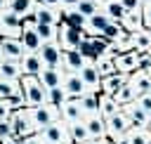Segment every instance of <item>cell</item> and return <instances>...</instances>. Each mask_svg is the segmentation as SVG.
Masks as SVG:
<instances>
[{
  "label": "cell",
  "instance_id": "obj_1",
  "mask_svg": "<svg viewBox=\"0 0 151 144\" xmlns=\"http://www.w3.org/2000/svg\"><path fill=\"white\" fill-rule=\"evenodd\" d=\"M19 83H21V94H24L26 109H35V106L47 104V90L40 85L38 76H21Z\"/></svg>",
  "mask_w": 151,
  "mask_h": 144
},
{
  "label": "cell",
  "instance_id": "obj_44",
  "mask_svg": "<svg viewBox=\"0 0 151 144\" xmlns=\"http://www.w3.org/2000/svg\"><path fill=\"white\" fill-rule=\"evenodd\" d=\"M7 137H14L9 118H7V120H0V139H7Z\"/></svg>",
  "mask_w": 151,
  "mask_h": 144
},
{
  "label": "cell",
  "instance_id": "obj_31",
  "mask_svg": "<svg viewBox=\"0 0 151 144\" xmlns=\"http://www.w3.org/2000/svg\"><path fill=\"white\" fill-rule=\"evenodd\" d=\"M101 12H104L111 21H118V24H120V21H123V17H125V9L120 7V2H118V0H106V2L101 5Z\"/></svg>",
  "mask_w": 151,
  "mask_h": 144
},
{
  "label": "cell",
  "instance_id": "obj_38",
  "mask_svg": "<svg viewBox=\"0 0 151 144\" xmlns=\"http://www.w3.org/2000/svg\"><path fill=\"white\" fill-rule=\"evenodd\" d=\"M76 9H78L85 19H90V17H94L97 12H101V5H97L94 0H80V2L76 5Z\"/></svg>",
  "mask_w": 151,
  "mask_h": 144
},
{
  "label": "cell",
  "instance_id": "obj_29",
  "mask_svg": "<svg viewBox=\"0 0 151 144\" xmlns=\"http://www.w3.org/2000/svg\"><path fill=\"white\" fill-rule=\"evenodd\" d=\"M132 45H134L137 54H146L151 50V33H149V28H142L139 33H134L132 35Z\"/></svg>",
  "mask_w": 151,
  "mask_h": 144
},
{
  "label": "cell",
  "instance_id": "obj_19",
  "mask_svg": "<svg viewBox=\"0 0 151 144\" xmlns=\"http://www.w3.org/2000/svg\"><path fill=\"white\" fill-rule=\"evenodd\" d=\"M0 47H2L5 59H14V61H19V59L24 57L21 40H17V38H0Z\"/></svg>",
  "mask_w": 151,
  "mask_h": 144
},
{
  "label": "cell",
  "instance_id": "obj_13",
  "mask_svg": "<svg viewBox=\"0 0 151 144\" xmlns=\"http://www.w3.org/2000/svg\"><path fill=\"white\" fill-rule=\"evenodd\" d=\"M137 52L132 50V52H125V54H118V57H113V64H116V73H120V76H132L134 71H137Z\"/></svg>",
  "mask_w": 151,
  "mask_h": 144
},
{
  "label": "cell",
  "instance_id": "obj_43",
  "mask_svg": "<svg viewBox=\"0 0 151 144\" xmlns=\"http://www.w3.org/2000/svg\"><path fill=\"white\" fill-rule=\"evenodd\" d=\"M118 2L125 9V14L127 12H142V0H118Z\"/></svg>",
  "mask_w": 151,
  "mask_h": 144
},
{
  "label": "cell",
  "instance_id": "obj_27",
  "mask_svg": "<svg viewBox=\"0 0 151 144\" xmlns=\"http://www.w3.org/2000/svg\"><path fill=\"white\" fill-rule=\"evenodd\" d=\"M9 9L19 19H24V17H28V14H33L38 9V2L35 0H9Z\"/></svg>",
  "mask_w": 151,
  "mask_h": 144
},
{
  "label": "cell",
  "instance_id": "obj_14",
  "mask_svg": "<svg viewBox=\"0 0 151 144\" xmlns=\"http://www.w3.org/2000/svg\"><path fill=\"white\" fill-rule=\"evenodd\" d=\"M85 127H87V135L90 139H104L106 137V120L99 116V113H90L83 118Z\"/></svg>",
  "mask_w": 151,
  "mask_h": 144
},
{
  "label": "cell",
  "instance_id": "obj_32",
  "mask_svg": "<svg viewBox=\"0 0 151 144\" xmlns=\"http://www.w3.org/2000/svg\"><path fill=\"white\" fill-rule=\"evenodd\" d=\"M113 99H116V104H118V106H125V104L137 102V92H134V87H132L130 83H125V85L113 94Z\"/></svg>",
  "mask_w": 151,
  "mask_h": 144
},
{
  "label": "cell",
  "instance_id": "obj_40",
  "mask_svg": "<svg viewBox=\"0 0 151 144\" xmlns=\"http://www.w3.org/2000/svg\"><path fill=\"white\" fill-rule=\"evenodd\" d=\"M90 42H92V47H94L97 57H109V47H111V40H106L104 35H94V38H90Z\"/></svg>",
  "mask_w": 151,
  "mask_h": 144
},
{
  "label": "cell",
  "instance_id": "obj_34",
  "mask_svg": "<svg viewBox=\"0 0 151 144\" xmlns=\"http://www.w3.org/2000/svg\"><path fill=\"white\" fill-rule=\"evenodd\" d=\"M35 33L40 35L42 42H57V38H59V26H52V24H38V26H35Z\"/></svg>",
  "mask_w": 151,
  "mask_h": 144
},
{
  "label": "cell",
  "instance_id": "obj_46",
  "mask_svg": "<svg viewBox=\"0 0 151 144\" xmlns=\"http://www.w3.org/2000/svg\"><path fill=\"white\" fill-rule=\"evenodd\" d=\"M142 21H144V28H151V2L142 5Z\"/></svg>",
  "mask_w": 151,
  "mask_h": 144
},
{
  "label": "cell",
  "instance_id": "obj_16",
  "mask_svg": "<svg viewBox=\"0 0 151 144\" xmlns=\"http://www.w3.org/2000/svg\"><path fill=\"white\" fill-rule=\"evenodd\" d=\"M85 64H87V61L80 57L78 50H68V52H64V57H61V71H64V73H80V68H83Z\"/></svg>",
  "mask_w": 151,
  "mask_h": 144
},
{
  "label": "cell",
  "instance_id": "obj_60",
  "mask_svg": "<svg viewBox=\"0 0 151 144\" xmlns=\"http://www.w3.org/2000/svg\"><path fill=\"white\" fill-rule=\"evenodd\" d=\"M0 144H2V139H0Z\"/></svg>",
  "mask_w": 151,
  "mask_h": 144
},
{
  "label": "cell",
  "instance_id": "obj_39",
  "mask_svg": "<svg viewBox=\"0 0 151 144\" xmlns=\"http://www.w3.org/2000/svg\"><path fill=\"white\" fill-rule=\"evenodd\" d=\"M78 52H80V57L85 59V61H90V64H94L99 57H97V52H94V47H92V42H90V38L85 35V40L78 45Z\"/></svg>",
  "mask_w": 151,
  "mask_h": 144
},
{
  "label": "cell",
  "instance_id": "obj_10",
  "mask_svg": "<svg viewBox=\"0 0 151 144\" xmlns=\"http://www.w3.org/2000/svg\"><path fill=\"white\" fill-rule=\"evenodd\" d=\"M59 113H61V120L68 125V123H78V120H83L85 118V113H83V109H80V102L78 99H71V97H66L61 104H59Z\"/></svg>",
  "mask_w": 151,
  "mask_h": 144
},
{
  "label": "cell",
  "instance_id": "obj_36",
  "mask_svg": "<svg viewBox=\"0 0 151 144\" xmlns=\"http://www.w3.org/2000/svg\"><path fill=\"white\" fill-rule=\"evenodd\" d=\"M130 144H151V130H139V127H130L125 132Z\"/></svg>",
  "mask_w": 151,
  "mask_h": 144
},
{
  "label": "cell",
  "instance_id": "obj_48",
  "mask_svg": "<svg viewBox=\"0 0 151 144\" xmlns=\"http://www.w3.org/2000/svg\"><path fill=\"white\" fill-rule=\"evenodd\" d=\"M80 0H59V9H71V7H76Z\"/></svg>",
  "mask_w": 151,
  "mask_h": 144
},
{
  "label": "cell",
  "instance_id": "obj_28",
  "mask_svg": "<svg viewBox=\"0 0 151 144\" xmlns=\"http://www.w3.org/2000/svg\"><path fill=\"white\" fill-rule=\"evenodd\" d=\"M78 102H80V109H83L85 116H90V113H99V92H85Z\"/></svg>",
  "mask_w": 151,
  "mask_h": 144
},
{
  "label": "cell",
  "instance_id": "obj_21",
  "mask_svg": "<svg viewBox=\"0 0 151 144\" xmlns=\"http://www.w3.org/2000/svg\"><path fill=\"white\" fill-rule=\"evenodd\" d=\"M35 19H38V24H52V26H59V24H61V9H57V7H40V5H38V9H35Z\"/></svg>",
  "mask_w": 151,
  "mask_h": 144
},
{
  "label": "cell",
  "instance_id": "obj_33",
  "mask_svg": "<svg viewBox=\"0 0 151 144\" xmlns=\"http://www.w3.org/2000/svg\"><path fill=\"white\" fill-rule=\"evenodd\" d=\"M116 111H120V106L116 104V99L99 92V116H101V118H109V116H113Z\"/></svg>",
  "mask_w": 151,
  "mask_h": 144
},
{
  "label": "cell",
  "instance_id": "obj_24",
  "mask_svg": "<svg viewBox=\"0 0 151 144\" xmlns=\"http://www.w3.org/2000/svg\"><path fill=\"white\" fill-rule=\"evenodd\" d=\"M85 21H87V19H85L76 7H71V9H61V24H64V26H68V28H80V31H83Z\"/></svg>",
  "mask_w": 151,
  "mask_h": 144
},
{
  "label": "cell",
  "instance_id": "obj_54",
  "mask_svg": "<svg viewBox=\"0 0 151 144\" xmlns=\"http://www.w3.org/2000/svg\"><path fill=\"white\" fill-rule=\"evenodd\" d=\"M2 59H5V54H2V47H0V61H2Z\"/></svg>",
  "mask_w": 151,
  "mask_h": 144
},
{
  "label": "cell",
  "instance_id": "obj_42",
  "mask_svg": "<svg viewBox=\"0 0 151 144\" xmlns=\"http://www.w3.org/2000/svg\"><path fill=\"white\" fill-rule=\"evenodd\" d=\"M66 99V92H64V87H54V90H47V104H61Z\"/></svg>",
  "mask_w": 151,
  "mask_h": 144
},
{
  "label": "cell",
  "instance_id": "obj_5",
  "mask_svg": "<svg viewBox=\"0 0 151 144\" xmlns=\"http://www.w3.org/2000/svg\"><path fill=\"white\" fill-rule=\"evenodd\" d=\"M40 137H42V144H73L71 135H68V125L64 120L52 123L50 127L40 130Z\"/></svg>",
  "mask_w": 151,
  "mask_h": 144
},
{
  "label": "cell",
  "instance_id": "obj_41",
  "mask_svg": "<svg viewBox=\"0 0 151 144\" xmlns=\"http://www.w3.org/2000/svg\"><path fill=\"white\" fill-rule=\"evenodd\" d=\"M123 33H125V31H123V26H120L118 21H111V24L106 26V31H104L101 35H104L106 40H111V42H116V40H118V38L123 35Z\"/></svg>",
  "mask_w": 151,
  "mask_h": 144
},
{
  "label": "cell",
  "instance_id": "obj_45",
  "mask_svg": "<svg viewBox=\"0 0 151 144\" xmlns=\"http://www.w3.org/2000/svg\"><path fill=\"white\" fill-rule=\"evenodd\" d=\"M137 104L151 116V92H149V94H139V97H137Z\"/></svg>",
  "mask_w": 151,
  "mask_h": 144
},
{
  "label": "cell",
  "instance_id": "obj_23",
  "mask_svg": "<svg viewBox=\"0 0 151 144\" xmlns=\"http://www.w3.org/2000/svg\"><path fill=\"white\" fill-rule=\"evenodd\" d=\"M120 26H123V31H125V33H130V35L139 33V31L144 28V21H142V12H127V14L123 17Z\"/></svg>",
  "mask_w": 151,
  "mask_h": 144
},
{
  "label": "cell",
  "instance_id": "obj_20",
  "mask_svg": "<svg viewBox=\"0 0 151 144\" xmlns=\"http://www.w3.org/2000/svg\"><path fill=\"white\" fill-rule=\"evenodd\" d=\"M19 66H21V73L24 76H40V71L45 68L38 54H24L19 59Z\"/></svg>",
  "mask_w": 151,
  "mask_h": 144
},
{
  "label": "cell",
  "instance_id": "obj_15",
  "mask_svg": "<svg viewBox=\"0 0 151 144\" xmlns=\"http://www.w3.org/2000/svg\"><path fill=\"white\" fill-rule=\"evenodd\" d=\"M80 78H83V83H85V87H87V92H101V76L97 73V68H94V64H85L83 68H80V73H78Z\"/></svg>",
  "mask_w": 151,
  "mask_h": 144
},
{
  "label": "cell",
  "instance_id": "obj_35",
  "mask_svg": "<svg viewBox=\"0 0 151 144\" xmlns=\"http://www.w3.org/2000/svg\"><path fill=\"white\" fill-rule=\"evenodd\" d=\"M68 135H71V142H73V144H80V142L90 139L87 127H85L83 120H78V123H68Z\"/></svg>",
  "mask_w": 151,
  "mask_h": 144
},
{
  "label": "cell",
  "instance_id": "obj_30",
  "mask_svg": "<svg viewBox=\"0 0 151 144\" xmlns=\"http://www.w3.org/2000/svg\"><path fill=\"white\" fill-rule=\"evenodd\" d=\"M21 94V83L19 80H9V78H0V99H12Z\"/></svg>",
  "mask_w": 151,
  "mask_h": 144
},
{
  "label": "cell",
  "instance_id": "obj_51",
  "mask_svg": "<svg viewBox=\"0 0 151 144\" xmlns=\"http://www.w3.org/2000/svg\"><path fill=\"white\" fill-rule=\"evenodd\" d=\"M2 144H21V139H17V137H7V139H2Z\"/></svg>",
  "mask_w": 151,
  "mask_h": 144
},
{
  "label": "cell",
  "instance_id": "obj_56",
  "mask_svg": "<svg viewBox=\"0 0 151 144\" xmlns=\"http://www.w3.org/2000/svg\"><path fill=\"white\" fill-rule=\"evenodd\" d=\"M146 2H151V0H142V5H146Z\"/></svg>",
  "mask_w": 151,
  "mask_h": 144
},
{
  "label": "cell",
  "instance_id": "obj_9",
  "mask_svg": "<svg viewBox=\"0 0 151 144\" xmlns=\"http://www.w3.org/2000/svg\"><path fill=\"white\" fill-rule=\"evenodd\" d=\"M106 120V137H120V135H125L132 125H130V120H127V116L123 113V111H116L113 116H109V118H104Z\"/></svg>",
  "mask_w": 151,
  "mask_h": 144
},
{
  "label": "cell",
  "instance_id": "obj_53",
  "mask_svg": "<svg viewBox=\"0 0 151 144\" xmlns=\"http://www.w3.org/2000/svg\"><path fill=\"white\" fill-rule=\"evenodd\" d=\"M7 7H9V0H0V12L7 9Z\"/></svg>",
  "mask_w": 151,
  "mask_h": 144
},
{
  "label": "cell",
  "instance_id": "obj_26",
  "mask_svg": "<svg viewBox=\"0 0 151 144\" xmlns=\"http://www.w3.org/2000/svg\"><path fill=\"white\" fill-rule=\"evenodd\" d=\"M21 66L14 59H2L0 61V78H9V80H21Z\"/></svg>",
  "mask_w": 151,
  "mask_h": 144
},
{
  "label": "cell",
  "instance_id": "obj_7",
  "mask_svg": "<svg viewBox=\"0 0 151 144\" xmlns=\"http://www.w3.org/2000/svg\"><path fill=\"white\" fill-rule=\"evenodd\" d=\"M38 57H40V61H42L45 68H61V57H64V52H61L59 42H42Z\"/></svg>",
  "mask_w": 151,
  "mask_h": 144
},
{
  "label": "cell",
  "instance_id": "obj_37",
  "mask_svg": "<svg viewBox=\"0 0 151 144\" xmlns=\"http://www.w3.org/2000/svg\"><path fill=\"white\" fill-rule=\"evenodd\" d=\"M94 68H97V73H99L101 78H106V76H113V73H116L113 57H99V59L94 61Z\"/></svg>",
  "mask_w": 151,
  "mask_h": 144
},
{
  "label": "cell",
  "instance_id": "obj_22",
  "mask_svg": "<svg viewBox=\"0 0 151 144\" xmlns=\"http://www.w3.org/2000/svg\"><path fill=\"white\" fill-rule=\"evenodd\" d=\"M127 83V76H120V73H113V76H106V78H101V94H109V97H113L123 85Z\"/></svg>",
  "mask_w": 151,
  "mask_h": 144
},
{
  "label": "cell",
  "instance_id": "obj_18",
  "mask_svg": "<svg viewBox=\"0 0 151 144\" xmlns=\"http://www.w3.org/2000/svg\"><path fill=\"white\" fill-rule=\"evenodd\" d=\"M21 47H24V54H38L40 52V47H42V40H40V35L35 33V28H26L24 33H21Z\"/></svg>",
  "mask_w": 151,
  "mask_h": 144
},
{
  "label": "cell",
  "instance_id": "obj_58",
  "mask_svg": "<svg viewBox=\"0 0 151 144\" xmlns=\"http://www.w3.org/2000/svg\"><path fill=\"white\" fill-rule=\"evenodd\" d=\"M146 54H149V57H151V50H149V52H146Z\"/></svg>",
  "mask_w": 151,
  "mask_h": 144
},
{
  "label": "cell",
  "instance_id": "obj_6",
  "mask_svg": "<svg viewBox=\"0 0 151 144\" xmlns=\"http://www.w3.org/2000/svg\"><path fill=\"white\" fill-rule=\"evenodd\" d=\"M83 40H85V33H83L80 28H68V26L59 24V38H57V42H59L61 52L78 50V45H80Z\"/></svg>",
  "mask_w": 151,
  "mask_h": 144
},
{
  "label": "cell",
  "instance_id": "obj_12",
  "mask_svg": "<svg viewBox=\"0 0 151 144\" xmlns=\"http://www.w3.org/2000/svg\"><path fill=\"white\" fill-rule=\"evenodd\" d=\"M111 24V19L104 14V12H97L94 17H90L87 21H85V26H83V33L87 35V38H94V35H101L104 31H106V26Z\"/></svg>",
  "mask_w": 151,
  "mask_h": 144
},
{
  "label": "cell",
  "instance_id": "obj_52",
  "mask_svg": "<svg viewBox=\"0 0 151 144\" xmlns=\"http://www.w3.org/2000/svg\"><path fill=\"white\" fill-rule=\"evenodd\" d=\"M106 139V137H104ZM104 139H85V142H80V144H104Z\"/></svg>",
  "mask_w": 151,
  "mask_h": 144
},
{
  "label": "cell",
  "instance_id": "obj_50",
  "mask_svg": "<svg viewBox=\"0 0 151 144\" xmlns=\"http://www.w3.org/2000/svg\"><path fill=\"white\" fill-rule=\"evenodd\" d=\"M109 139H111V137H109ZM111 142H113V144H130V142H127V137H125V135H120V137H113V139H111Z\"/></svg>",
  "mask_w": 151,
  "mask_h": 144
},
{
  "label": "cell",
  "instance_id": "obj_2",
  "mask_svg": "<svg viewBox=\"0 0 151 144\" xmlns=\"http://www.w3.org/2000/svg\"><path fill=\"white\" fill-rule=\"evenodd\" d=\"M9 123H12V132L17 139H24V137H31L35 135V125H33V118H31V109H19V111H12L9 116Z\"/></svg>",
  "mask_w": 151,
  "mask_h": 144
},
{
  "label": "cell",
  "instance_id": "obj_55",
  "mask_svg": "<svg viewBox=\"0 0 151 144\" xmlns=\"http://www.w3.org/2000/svg\"><path fill=\"white\" fill-rule=\"evenodd\" d=\"M94 2H97V5H104V2H106V0H94Z\"/></svg>",
  "mask_w": 151,
  "mask_h": 144
},
{
  "label": "cell",
  "instance_id": "obj_59",
  "mask_svg": "<svg viewBox=\"0 0 151 144\" xmlns=\"http://www.w3.org/2000/svg\"><path fill=\"white\" fill-rule=\"evenodd\" d=\"M149 33H151V28H149Z\"/></svg>",
  "mask_w": 151,
  "mask_h": 144
},
{
  "label": "cell",
  "instance_id": "obj_3",
  "mask_svg": "<svg viewBox=\"0 0 151 144\" xmlns=\"http://www.w3.org/2000/svg\"><path fill=\"white\" fill-rule=\"evenodd\" d=\"M31 118H33L35 130L40 132V130L50 127L52 123H59L61 120V113H59V106L57 104H42V106L31 109Z\"/></svg>",
  "mask_w": 151,
  "mask_h": 144
},
{
  "label": "cell",
  "instance_id": "obj_47",
  "mask_svg": "<svg viewBox=\"0 0 151 144\" xmlns=\"http://www.w3.org/2000/svg\"><path fill=\"white\" fill-rule=\"evenodd\" d=\"M9 116H12V109L7 106V102H2V99H0V120H7Z\"/></svg>",
  "mask_w": 151,
  "mask_h": 144
},
{
  "label": "cell",
  "instance_id": "obj_4",
  "mask_svg": "<svg viewBox=\"0 0 151 144\" xmlns=\"http://www.w3.org/2000/svg\"><path fill=\"white\" fill-rule=\"evenodd\" d=\"M24 28H21V19L7 7L0 12V38H21Z\"/></svg>",
  "mask_w": 151,
  "mask_h": 144
},
{
  "label": "cell",
  "instance_id": "obj_11",
  "mask_svg": "<svg viewBox=\"0 0 151 144\" xmlns=\"http://www.w3.org/2000/svg\"><path fill=\"white\" fill-rule=\"evenodd\" d=\"M61 87H64L66 97H71V99H80V97L87 92V87H85V83H83V78H80L78 73H64Z\"/></svg>",
  "mask_w": 151,
  "mask_h": 144
},
{
  "label": "cell",
  "instance_id": "obj_49",
  "mask_svg": "<svg viewBox=\"0 0 151 144\" xmlns=\"http://www.w3.org/2000/svg\"><path fill=\"white\" fill-rule=\"evenodd\" d=\"M40 7H57L59 9V0H35Z\"/></svg>",
  "mask_w": 151,
  "mask_h": 144
},
{
  "label": "cell",
  "instance_id": "obj_17",
  "mask_svg": "<svg viewBox=\"0 0 151 144\" xmlns=\"http://www.w3.org/2000/svg\"><path fill=\"white\" fill-rule=\"evenodd\" d=\"M38 80H40V85H42L45 90L61 87V83H64V71H61V68H42L40 76H38Z\"/></svg>",
  "mask_w": 151,
  "mask_h": 144
},
{
  "label": "cell",
  "instance_id": "obj_25",
  "mask_svg": "<svg viewBox=\"0 0 151 144\" xmlns=\"http://www.w3.org/2000/svg\"><path fill=\"white\" fill-rule=\"evenodd\" d=\"M127 83L134 87L137 97H139V94H149V92H151V78H149L146 73H139V71H134V73L127 78Z\"/></svg>",
  "mask_w": 151,
  "mask_h": 144
},
{
  "label": "cell",
  "instance_id": "obj_57",
  "mask_svg": "<svg viewBox=\"0 0 151 144\" xmlns=\"http://www.w3.org/2000/svg\"><path fill=\"white\" fill-rule=\"evenodd\" d=\"M149 130H151V116H149Z\"/></svg>",
  "mask_w": 151,
  "mask_h": 144
},
{
  "label": "cell",
  "instance_id": "obj_8",
  "mask_svg": "<svg viewBox=\"0 0 151 144\" xmlns=\"http://www.w3.org/2000/svg\"><path fill=\"white\" fill-rule=\"evenodd\" d=\"M120 111L127 116V120H130V125L132 127H139V130H149V113L137 104V102H132V104H125V106H120Z\"/></svg>",
  "mask_w": 151,
  "mask_h": 144
}]
</instances>
